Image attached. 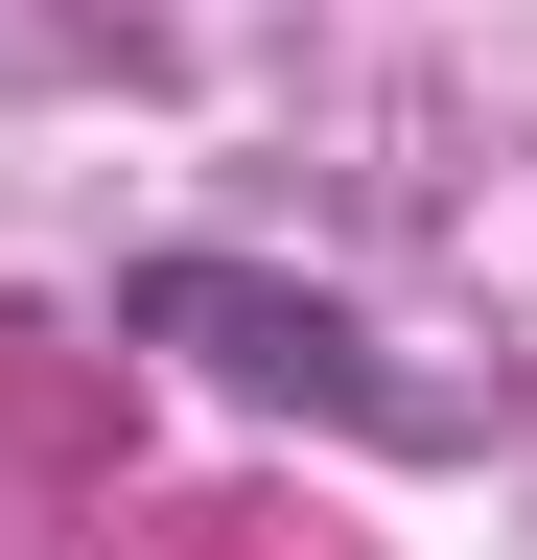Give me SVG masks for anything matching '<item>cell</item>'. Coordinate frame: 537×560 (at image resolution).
Segmentation results:
<instances>
[{
	"label": "cell",
	"instance_id": "cell-1",
	"mask_svg": "<svg viewBox=\"0 0 537 560\" xmlns=\"http://www.w3.org/2000/svg\"><path fill=\"white\" fill-rule=\"evenodd\" d=\"M141 327H211V374L304 397V420H351V444H421V397L374 374V327H351V304H304V280H234V257H141Z\"/></svg>",
	"mask_w": 537,
	"mask_h": 560
}]
</instances>
